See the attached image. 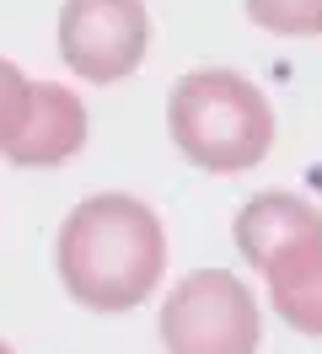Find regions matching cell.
Here are the masks:
<instances>
[{
  "label": "cell",
  "instance_id": "obj_1",
  "mask_svg": "<svg viewBox=\"0 0 322 354\" xmlns=\"http://www.w3.org/2000/svg\"><path fill=\"white\" fill-rule=\"evenodd\" d=\"M54 274L81 311H134L167 274V225L134 194H86L54 231Z\"/></svg>",
  "mask_w": 322,
  "mask_h": 354
},
{
  "label": "cell",
  "instance_id": "obj_2",
  "mask_svg": "<svg viewBox=\"0 0 322 354\" xmlns=\"http://www.w3.org/2000/svg\"><path fill=\"white\" fill-rule=\"evenodd\" d=\"M167 134L177 156L210 177L253 172L274 151V102L253 75L204 65L177 75L167 91Z\"/></svg>",
  "mask_w": 322,
  "mask_h": 354
},
{
  "label": "cell",
  "instance_id": "obj_3",
  "mask_svg": "<svg viewBox=\"0 0 322 354\" xmlns=\"http://www.w3.org/2000/svg\"><path fill=\"white\" fill-rule=\"evenodd\" d=\"M167 354H258L263 311L231 268H193L167 290L156 311Z\"/></svg>",
  "mask_w": 322,
  "mask_h": 354
},
{
  "label": "cell",
  "instance_id": "obj_4",
  "mask_svg": "<svg viewBox=\"0 0 322 354\" xmlns=\"http://www.w3.org/2000/svg\"><path fill=\"white\" fill-rule=\"evenodd\" d=\"M150 54L145 0H64L60 6V59L86 86H118Z\"/></svg>",
  "mask_w": 322,
  "mask_h": 354
},
{
  "label": "cell",
  "instance_id": "obj_5",
  "mask_svg": "<svg viewBox=\"0 0 322 354\" xmlns=\"http://www.w3.org/2000/svg\"><path fill=\"white\" fill-rule=\"evenodd\" d=\"M86 134H91V113H86L81 91L60 86V81H33L27 118L0 156L17 172H48V167H64L70 156L86 151Z\"/></svg>",
  "mask_w": 322,
  "mask_h": 354
},
{
  "label": "cell",
  "instance_id": "obj_6",
  "mask_svg": "<svg viewBox=\"0 0 322 354\" xmlns=\"http://www.w3.org/2000/svg\"><path fill=\"white\" fill-rule=\"evenodd\" d=\"M317 231H322V209L312 199L285 194V188H263V194H253V199L236 209L231 242L242 252V263L263 274L285 247H296L301 236H317Z\"/></svg>",
  "mask_w": 322,
  "mask_h": 354
},
{
  "label": "cell",
  "instance_id": "obj_7",
  "mask_svg": "<svg viewBox=\"0 0 322 354\" xmlns=\"http://www.w3.org/2000/svg\"><path fill=\"white\" fill-rule=\"evenodd\" d=\"M263 285H269V306L285 328L301 338H322V231L285 247L263 268Z\"/></svg>",
  "mask_w": 322,
  "mask_h": 354
},
{
  "label": "cell",
  "instance_id": "obj_8",
  "mask_svg": "<svg viewBox=\"0 0 322 354\" xmlns=\"http://www.w3.org/2000/svg\"><path fill=\"white\" fill-rule=\"evenodd\" d=\"M242 17L274 38H322V0H242Z\"/></svg>",
  "mask_w": 322,
  "mask_h": 354
},
{
  "label": "cell",
  "instance_id": "obj_9",
  "mask_svg": "<svg viewBox=\"0 0 322 354\" xmlns=\"http://www.w3.org/2000/svg\"><path fill=\"white\" fill-rule=\"evenodd\" d=\"M27 102H33V81H27V70H21L17 59H6V54H0V151H6V145H11V134L21 129Z\"/></svg>",
  "mask_w": 322,
  "mask_h": 354
},
{
  "label": "cell",
  "instance_id": "obj_10",
  "mask_svg": "<svg viewBox=\"0 0 322 354\" xmlns=\"http://www.w3.org/2000/svg\"><path fill=\"white\" fill-rule=\"evenodd\" d=\"M0 354H17V349H11V344H6V338H0Z\"/></svg>",
  "mask_w": 322,
  "mask_h": 354
}]
</instances>
